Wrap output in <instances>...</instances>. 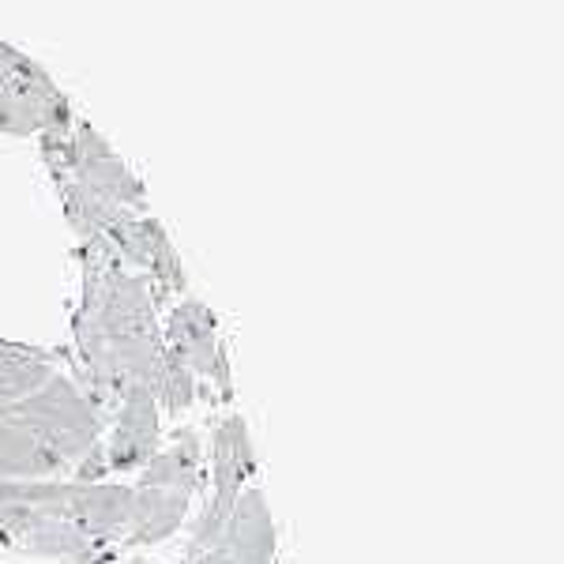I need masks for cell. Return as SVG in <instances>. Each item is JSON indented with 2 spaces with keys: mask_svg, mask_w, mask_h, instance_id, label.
<instances>
[{
  "mask_svg": "<svg viewBox=\"0 0 564 564\" xmlns=\"http://www.w3.org/2000/svg\"><path fill=\"white\" fill-rule=\"evenodd\" d=\"M204 486V436L181 430L174 444L154 452L132 486V516L124 545H159L185 527L188 508Z\"/></svg>",
  "mask_w": 564,
  "mask_h": 564,
  "instance_id": "3",
  "label": "cell"
},
{
  "mask_svg": "<svg viewBox=\"0 0 564 564\" xmlns=\"http://www.w3.org/2000/svg\"><path fill=\"white\" fill-rule=\"evenodd\" d=\"M151 282L124 268L106 241L87 245L84 297L76 313V347L98 395L129 388L154 391L166 369L162 327Z\"/></svg>",
  "mask_w": 564,
  "mask_h": 564,
  "instance_id": "1",
  "label": "cell"
},
{
  "mask_svg": "<svg viewBox=\"0 0 564 564\" xmlns=\"http://www.w3.org/2000/svg\"><path fill=\"white\" fill-rule=\"evenodd\" d=\"M162 347H166V354H174L196 380L212 384L223 399H234L230 354H226L215 313L204 302L185 297V302L170 308L166 327H162Z\"/></svg>",
  "mask_w": 564,
  "mask_h": 564,
  "instance_id": "8",
  "label": "cell"
},
{
  "mask_svg": "<svg viewBox=\"0 0 564 564\" xmlns=\"http://www.w3.org/2000/svg\"><path fill=\"white\" fill-rule=\"evenodd\" d=\"M72 129L65 95L23 53L0 45V132L57 135Z\"/></svg>",
  "mask_w": 564,
  "mask_h": 564,
  "instance_id": "7",
  "label": "cell"
},
{
  "mask_svg": "<svg viewBox=\"0 0 564 564\" xmlns=\"http://www.w3.org/2000/svg\"><path fill=\"white\" fill-rule=\"evenodd\" d=\"M53 372H57V361L50 354L0 343V411L39 391Z\"/></svg>",
  "mask_w": 564,
  "mask_h": 564,
  "instance_id": "12",
  "label": "cell"
},
{
  "mask_svg": "<svg viewBox=\"0 0 564 564\" xmlns=\"http://www.w3.org/2000/svg\"><path fill=\"white\" fill-rule=\"evenodd\" d=\"M185 564H275V520L263 489H245L223 531L204 550L185 553Z\"/></svg>",
  "mask_w": 564,
  "mask_h": 564,
  "instance_id": "9",
  "label": "cell"
},
{
  "mask_svg": "<svg viewBox=\"0 0 564 564\" xmlns=\"http://www.w3.org/2000/svg\"><path fill=\"white\" fill-rule=\"evenodd\" d=\"M8 414L20 417L26 430L65 463L68 475L87 459V452H95L102 444L106 433L98 403L68 372H53L39 391H31L15 406H8Z\"/></svg>",
  "mask_w": 564,
  "mask_h": 564,
  "instance_id": "5",
  "label": "cell"
},
{
  "mask_svg": "<svg viewBox=\"0 0 564 564\" xmlns=\"http://www.w3.org/2000/svg\"><path fill=\"white\" fill-rule=\"evenodd\" d=\"M45 159L57 177L68 223L87 245L102 241L124 215L143 212V185L90 124L45 135Z\"/></svg>",
  "mask_w": 564,
  "mask_h": 564,
  "instance_id": "2",
  "label": "cell"
},
{
  "mask_svg": "<svg viewBox=\"0 0 564 564\" xmlns=\"http://www.w3.org/2000/svg\"><path fill=\"white\" fill-rule=\"evenodd\" d=\"M0 545L53 564H109L113 553L72 527L53 505L50 481H0Z\"/></svg>",
  "mask_w": 564,
  "mask_h": 564,
  "instance_id": "4",
  "label": "cell"
},
{
  "mask_svg": "<svg viewBox=\"0 0 564 564\" xmlns=\"http://www.w3.org/2000/svg\"><path fill=\"white\" fill-rule=\"evenodd\" d=\"M162 448V411L148 388H129L117 395V411L102 433V459L109 475L143 470Z\"/></svg>",
  "mask_w": 564,
  "mask_h": 564,
  "instance_id": "10",
  "label": "cell"
},
{
  "mask_svg": "<svg viewBox=\"0 0 564 564\" xmlns=\"http://www.w3.org/2000/svg\"><path fill=\"white\" fill-rule=\"evenodd\" d=\"M207 475H212V497H207L204 512L196 516L193 534H188V553L204 550L207 542L223 531L230 520L234 505L245 489L257 478V448H252L249 422L241 414H226L215 425L212 444H207Z\"/></svg>",
  "mask_w": 564,
  "mask_h": 564,
  "instance_id": "6",
  "label": "cell"
},
{
  "mask_svg": "<svg viewBox=\"0 0 564 564\" xmlns=\"http://www.w3.org/2000/svg\"><path fill=\"white\" fill-rule=\"evenodd\" d=\"M68 478V467L53 456L20 417L0 411V481H50Z\"/></svg>",
  "mask_w": 564,
  "mask_h": 564,
  "instance_id": "11",
  "label": "cell"
}]
</instances>
